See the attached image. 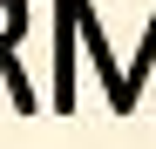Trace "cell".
<instances>
[{"mask_svg":"<svg viewBox=\"0 0 156 149\" xmlns=\"http://www.w3.org/2000/svg\"><path fill=\"white\" fill-rule=\"evenodd\" d=\"M68 7V20L82 27V41H88V54H95V68H102V81H109V109H136V95H129V81H122V68H115V54H109V41H102V27H95V14H88V0H61Z\"/></svg>","mask_w":156,"mask_h":149,"instance_id":"obj_1","label":"cell"},{"mask_svg":"<svg viewBox=\"0 0 156 149\" xmlns=\"http://www.w3.org/2000/svg\"><path fill=\"white\" fill-rule=\"evenodd\" d=\"M20 27H27V7H20V0H0V68H7V81H14V102L34 109V88H27V74H20V61H14Z\"/></svg>","mask_w":156,"mask_h":149,"instance_id":"obj_2","label":"cell"}]
</instances>
